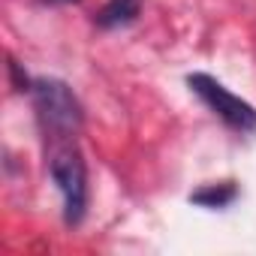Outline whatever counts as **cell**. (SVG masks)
<instances>
[{"instance_id":"cell-3","label":"cell","mask_w":256,"mask_h":256,"mask_svg":"<svg viewBox=\"0 0 256 256\" xmlns=\"http://www.w3.org/2000/svg\"><path fill=\"white\" fill-rule=\"evenodd\" d=\"M187 84L190 90L229 126L235 133H256V106H250L247 100L235 96L223 82H217L214 76L208 72H193L187 76Z\"/></svg>"},{"instance_id":"cell-2","label":"cell","mask_w":256,"mask_h":256,"mask_svg":"<svg viewBox=\"0 0 256 256\" xmlns=\"http://www.w3.org/2000/svg\"><path fill=\"white\" fill-rule=\"evenodd\" d=\"M48 175L64 196V223L78 226L88 214V166L76 142H64L48 151Z\"/></svg>"},{"instance_id":"cell-5","label":"cell","mask_w":256,"mask_h":256,"mask_svg":"<svg viewBox=\"0 0 256 256\" xmlns=\"http://www.w3.org/2000/svg\"><path fill=\"white\" fill-rule=\"evenodd\" d=\"M235 199H238V187L232 181H226V184H205L196 193H190V202L202 205V208H226Z\"/></svg>"},{"instance_id":"cell-1","label":"cell","mask_w":256,"mask_h":256,"mask_svg":"<svg viewBox=\"0 0 256 256\" xmlns=\"http://www.w3.org/2000/svg\"><path fill=\"white\" fill-rule=\"evenodd\" d=\"M30 94H34L36 124H40L48 148L76 142L84 126V108L78 96L72 94V88L60 78H36Z\"/></svg>"},{"instance_id":"cell-7","label":"cell","mask_w":256,"mask_h":256,"mask_svg":"<svg viewBox=\"0 0 256 256\" xmlns=\"http://www.w3.org/2000/svg\"><path fill=\"white\" fill-rule=\"evenodd\" d=\"M40 4H78V0H40Z\"/></svg>"},{"instance_id":"cell-6","label":"cell","mask_w":256,"mask_h":256,"mask_svg":"<svg viewBox=\"0 0 256 256\" xmlns=\"http://www.w3.org/2000/svg\"><path fill=\"white\" fill-rule=\"evenodd\" d=\"M10 76H12V88H16L18 94H22V90H30V88H34V82L28 78V72H22V66H18V64H16L12 58H10Z\"/></svg>"},{"instance_id":"cell-4","label":"cell","mask_w":256,"mask_h":256,"mask_svg":"<svg viewBox=\"0 0 256 256\" xmlns=\"http://www.w3.org/2000/svg\"><path fill=\"white\" fill-rule=\"evenodd\" d=\"M142 12V0H108V4L96 12V24L102 30H114V28H126L133 24Z\"/></svg>"}]
</instances>
